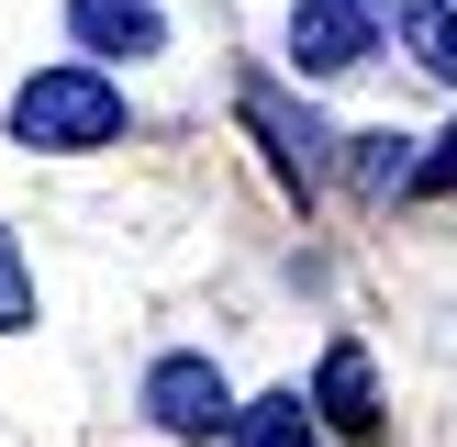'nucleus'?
I'll return each mask as SVG.
<instances>
[{"instance_id":"f257e3e1","label":"nucleus","mask_w":457,"mask_h":447,"mask_svg":"<svg viewBox=\"0 0 457 447\" xmlns=\"http://www.w3.org/2000/svg\"><path fill=\"white\" fill-rule=\"evenodd\" d=\"M12 134H22V146H45V156L112 146V134H123V89H112L101 67H45V79H22Z\"/></svg>"},{"instance_id":"f03ea898","label":"nucleus","mask_w":457,"mask_h":447,"mask_svg":"<svg viewBox=\"0 0 457 447\" xmlns=\"http://www.w3.org/2000/svg\"><path fill=\"white\" fill-rule=\"evenodd\" d=\"M379 34H391V0H290V56H302V79L357 67Z\"/></svg>"},{"instance_id":"7ed1b4c3","label":"nucleus","mask_w":457,"mask_h":447,"mask_svg":"<svg viewBox=\"0 0 457 447\" xmlns=\"http://www.w3.org/2000/svg\"><path fill=\"white\" fill-rule=\"evenodd\" d=\"M145 414L168 425V436H223V425H235V392H223L212 358H156L145 369Z\"/></svg>"},{"instance_id":"20e7f679","label":"nucleus","mask_w":457,"mask_h":447,"mask_svg":"<svg viewBox=\"0 0 457 447\" xmlns=\"http://www.w3.org/2000/svg\"><path fill=\"white\" fill-rule=\"evenodd\" d=\"M67 22H79L89 56H156V45H168L156 0H67Z\"/></svg>"},{"instance_id":"39448f33","label":"nucleus","mask_w":457,"mask_h":447,"mask_svg":"<svg viewBox=\"0 0 457 447\" xmlns=\"http://www.w3.org/2000/svg\"><path fill=\"white\" fill-rule=\"evenodd\" d=\"M402 34H413V56L457 89V0H402Z\"/></svg>"},{"instance_id":"423d86ee","label":"nucleus","mask_w":457,"mask_h":447,"mask_svg":"<svg viewBox=\"0 0 457 447\" xmlns=\"http://www.w3.org/2000/svg\"><path fill=\"white\" fill-rule=\"evenodd\" d=\"M235 447H312V425H302V392H268V402H245V414H235Z\"/></svg>"},{"instance_id":"0eeeda50","label":"nucleus","mask_w":457,"mask_h":447,"mask_svg":"<svg viewBox=\"0 0 457 447\" xmlns=\"http://www.w3.org/2000/svg\"><path fill=\"white\" fill-rule=\"evenodd\" d=\"M324 414L335 425H369V358H357V347L324 358Z\"/></svg>"},{"instance_id":"6e6552de","label":"nucleus","mask_w":457,"mask_h":447,"mask_svg":"<svg viewBox=\"0 0 457 447\" xmlns=\"http://www.w3.org/2000/svg\"><path fill=\"white\" fill-rule=\"evenodd\" d=\"M245 112L279 134V156H290V168H312V146H324V134H312V123H290V112H279V89H245Z\"/></svg>"},{"instance_id":"1a4fd4ad","label":"nucleus","mask_w":457,"mask_h":447,"mask_svg":"<svg viewBox=\"0 0 457 447\" xmlns=\"http://www.w3.org/2000/svg\"><path fill=\"white\" fill-rule=\"evenodd\" d=\"M22 325H34V280H22L12 235H0V335H22Z\"/></svg>"},{"instance_id":"9d476101","label":"nucleus","mask_w":457,"mask_h":447,"mask_svg":"<svg viewBox=\"0 0 457 447\" xmlns=\"http://www.w3.org/2000/svg\"><path fill=\"white\" fill-rule=\"evenodd\" d=\"M402 179H413L424 201H436V190H457V134H436V156H424V168H402Z\"/></svg>"}]
</instances>
